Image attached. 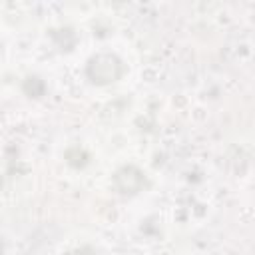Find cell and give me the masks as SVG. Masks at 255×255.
I'll return each mask as SVG.
<instances>
[{
  "label": "cell",
  "mask_w": 255,
  "mask_h": 255,
  "mask_svg": "<svg viewBox=\"0 0 255 255\" xmlns=\"http://www.w3.org/2000/svg\"><path fill=\"white\" fill-rule=\"evenodd\" d=\"M124 74V64L114 54H96L86 66V76L96 86H108L120 80Z\"/></svg>",
  "instance_id": "obj_1"
},
{
  "label": "cell",
  "mask_w": 255,
  "mask_h": 255,
  "mask_svg": "<svg viewBox=\"0 0 255 255\" xmlns=\"http://www.w3.org/2000/svg\"><path fill=\"white\" fill-rule=\"evenodd\" d=\"M114 185L120 193L124 195H133L137 191H141V187L145 185V175L141 169L133 167V165H126L122 169L116 171L114 175Z\"/></svg>",
  "instance_id": "obj_2"
},
{
  "label": "cell",
  "mask_w": 255,
  "mask_h": 255,
  "mask_svg": "<svg viewBox=\"0 0 255 255\" xmlns=\"http://www.w3.org/2000/svg\"><path fill=\"white\" fill-rule=\"evenodd\" d=\"M24 92H26L30 98H40V96H44V92H46V84H44L42 78L30 76V78H26V82H24Z\"/></svg>",
  "instance_id": "obj_3"
}]
</instances>
